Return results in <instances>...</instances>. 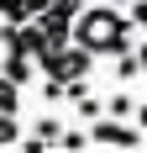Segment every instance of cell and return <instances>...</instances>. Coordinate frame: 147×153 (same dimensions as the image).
<instances>
[{"label": "cell", "mask_w": 147, "mask_h": 153, "mask_svg": "<svg viewBox=\"0 0 147 153\" xmlns=\"http://www.w3.org/2000/svg\"><path fill=\"white\" fill-rule=\"evenodd\" d=\"M89 69H95V58H89L84 48H74V42H63L58 53H47V58L37 63V74H42V79H53V85H74V79H89Z\"/></svg>", "instance_id": "obj_2"}, {"label": "cell", "mask_w": 147, "mask_h": 153, "mask_svg": "<svg viewBox=\"0 0 147 153\" xmlns=\"http://www.w3.org/2000/svg\"><path fill=\"white\" fill-rule=\"evenodd\" d=\"M68 42L84 48L89 58H95V53H126V48H142V37L126 27V16H121L116 5H84V11L74 16V27H68Z\"/></svg>", "instance_id": "obj_1"}, {"label": "cell", "mask_w": 147, "mask_h": 153, "mask_svg": "<svg viewBox=\"0 0 147 153\" xmlns=\"http://www.w3.org/2000/svg\"><path fill=\"white\" fill-rule=\"evenodd\" d=\"M89 143H100V148H142V127H126V122H110V116H100L95 127H84Z\"/></svg>", "instance_id": "obj_3"}, {"label": "cell", "mask_w": 147, "mask_h": 153, "mask_svg": "<svg viewBox=\"0 0 147 153\" xmlns=\"http://www.w3.org/2000/svg\"><path fill=\"white\" fill-rule=\"evenodd\" d=\"M74 106H79V116H84V122H100V95H95V90H89V95H79Z\"/></svg>", "instance_id": "obj_11"}, {"label": "cell", "mask_w": 147, "mask_h": 153, "mask_svg": "<svg viewBox=\"0 0 147 153\" xmlns=\"http://www.w3.org/2000/svg\"><path fill=\"white\" fill-rule=\"evenodd\" d=\"M32 74H37V63H32L26 53H5V69H0V79H11L16 90H21V85H26Z\"/></svg>", "instance_id": "obj_6"}, {"label": "cell", "mask_w": 147, "mask_h": 153, "mask_svg": "<svg viewBox=\"0 0 147 153\" xmlns=\"http://www.w3.org/2000/svg\"><path fill=\"white\" fill-rule=\"evenodd\" d=\"M116 79L132 90V85H142V48H126V53H116Z\"/></svg>", "instance_id": "obj_5"}, {"label": "cell", "mask_w": 147, "mask_h": 153, "mask_svg": "<svg viewBox=\"0 0 147 153\" xmlns=\"http://www.w3.org/2000/svg\"><path fill=\"white\" fill-rule=\"evenodd\" d=\"M32 137H42L47 148H58V137H63V122H58V116H37V127H32Z\"/></svg>", "instance_id": "obj_7"}, {"label": "cell", "mask_w": 147, "mask_h": 153, "mask_svg": "<svg viewBox=\"0 0 147 153\" xmlns=\"http://www.w3.org/2000/svg\"><path fill=\"white\" fill-rule=\"evenodd\" d=\"M100 116H110V122H132V127H142V106H137V90H116L110 100H100Z\"/></svg>", "instance_id": "obj_4"}, {"label": "cell", "mask_w": 147, "mask_h": 153, "mask_svg": "<svg viewBox=\"0 0 147 153\" xmlns=\"http://www.w3.org/2000/svg\"><path fill=\"white\" fill-rule=\"evenodd\" d=\"M21 153H53V148H47L42 137H32V132H21Z\"/></svg>", "instance_id": "obj_12"}, {"label": "cell", "mask_w": 147, "mask_h": 153, "mask_svg": "<svg viewBox=\"0 0 147 153\" xmlns=\"http://www.w3.org/2000/svg\"><path fill=\"white\" fill-rule=\"evenodd\" d=\"M100 5H116V0H100ZM126 5H137V0H126Z\"/></svg>", "instance_id": "obj_13"}, {"label": "cell", "mask_w": 147, "mask_h": 153, "mask_svg": "<svg viewBox=\"0 0 147 153\" xmlns=\"http://www.w3.org/2000/svg\"><path fill=\"white\" fill-rule=\"evenodd\" d=\"M21 143V122L16 116H0V148H16Z\"/></svg>", "instance_id": "obj_10"}, {"label": "cell", "mask_w": 147, "mask_h": 153, "mask_svg": "<svg viewBox=\"0 0 147 153\" xmlns=\"http://www.w3.org/2000/svg\"><path fill=\"white\" fill-rule=\"evenodd\" d=\"M16 111H21V90L11 79H0V116H16Z\"/></svg>", "instance_id": "obj_8"}, {"label": "cell", "mask_w": 147, "mask_h": 153, "mask_svg": "<svg viewBox=\"0 0 147 153\" xmlns=\"http://www.w3.org/2000/svg\"><path fill=\"white\" fill-rule=\"evenodd\" d=\"M58 148H63V153H84V148H89V137L79 132V127H63V137H58Z\"/></svg>", "instance_id": "obj_9"}]
</instances>
